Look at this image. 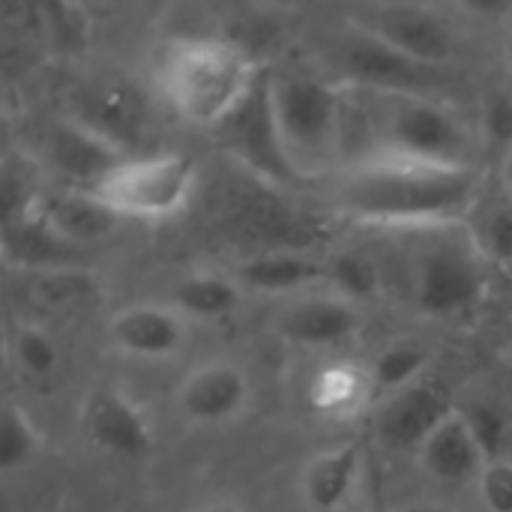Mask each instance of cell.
Listing matches in <instances>:
<instances>
[{
  "label": "cell",
  "instance_id": "1",
  "mask_svg": "<svg viewBox=\"0 0 512 512\" xmlns=\"http://www.w3.org/2000/svg\"><path fill=\"white\" fill-rule=\"evenodd\" d=\"M483 201L477 165H435L390 153L357 162L336 189V207L375 225H447Z\"/></svg>",
  "mask_w": 512,
  "mask_h": 512
},
{
  "label": "cell",
  "instance_id": "2",
  "mask_svg": "<svg viewBox=\"0 0 512 512\" xmlns=\"http://www.w3.org/2000/svg\"><path fill=\"white\" fill-rule=\"evenodd\" d=\"M258 75L246 51L222 39H177L156 66L159 90L174 111L210 129L249 96Z\"/></svg>",
  "mask_w": 512,
  "mask_h": 512
},
{
  "label": "cell",
  "instance_id": "3",
  "mask_svg": "<svg viewBox=\"0 0 512 512\" xmlns=\"http://www.w3.org/2000/svg\"><path fill=\"white\" fill-rule=\"evenodd\" d=\"M369 96L372 99L363 102L369 114V135L378 138L375 153L435 165H474L465 123L435 96Z\"/></svg>",
  "mask_w": 512,
  "mask_h": 512
},
{
  "label": "cell",
  "instance_id": "4",
  "mask_svg": "<svg viewBox=\"0 0 512 512\" xmlns=\"http://www.w3.org/2000/svg\"><path fill=\"white\" fill-rule=\"evenodd\" d=\"M270 90L279 129L297 168L306 174L333 159L342 147L345 87L321 75L291 72L270 78Z\"/></svg>",
  "mask_w": 512,
  "mask_h": 512
},
{
  "label": "cell",
  "instance_id": "5",
  "mask_svg": "<svg viewBox=\"0 0 512 512\" xmlns=\"http://www.w3.org/2000/svg\"><path fill=\"white\" fill-rule=\"evenodd\" d=\"M198 177L186 153L129 156L93 195L120 219H165L186 207Z\"/></svg>",
  "mask_w": 512,
  "mask_h": 512
},
{
  "label": "cell",
  "instance_id": "6",
  "mask_svg": "<svg viewBox=\"0 0 512 512\" xmlns=\"http://www.w3.org/2000/svg\"><path fill=\"white\" fill-rule=\"evenodd\" d=\"M213 132L222 141V147L261 180H270L276 186H294L306 177L297 168L279 129L267 75H258L249 96Z\"/></svg>",
  "mask_w": 512,
  "mask_h": 512
},
{
  "label": "cell",
  "instance_id": "7",
  "mask_svg": "<svg viewBox=\"0 0 512 512\" xmlns=\"http://www.w3.org/2000/svg\"><path fill=\"white\" fill-rule=\"evenodd\" d=\"M351 27L375 36L393 51L444 69L456 57V33L432 6L420 3H372L351 15Z\"/></svg>",
  "mask_w": 512,
  "mask_h": 512
},
{
  "label": "cell",
  "instance_id": "8",
  "mask_svg": "<svg viewBox=\"0 0 512 512\" xmlns=\"http://www.w3.org/2000/svg\"><path fill=\"white\" fill-rule=\"evenodd\" d=\"M339 66L345 72V87L387 96H432L444 75L441 69L417 63L357 27L342 39Z\"/></svg>",
  "mask_w": 512,
  "mask_h": 512
},
{
  "label": "cell",
  "instance_id": "9",
  "mask_svg": "<svg viewBox=\"0 0 512 512\" xmlns=\"http://www.w3.org/2000/svg\"><path fill=\"white\" fill-rule=\"evenodd\" d=\"M483 255L456 246L429 249L417 264L414 300L426 315L450 318L471 312L486 294Z\"/></svg>",
  "mask_w": 512,
  "mask_h": 512
},
{
  "label": "cell",
  "instance_id": "10",
  "mask_svg": "<svg viewBox=\"0 0 512 512\" xmlns=\"http://www.w3.org/2000/svg\"><path fill=\"white\" fill-rule=\"evenodd\" d=\"M45 153L48 168L66 183V189L78 192H96L129 159V153L99 138L72 117L51 126Z\"/></svg>",
  "mask_w": 512,
  "mask_h": 512
},
{
  "label": "cell",
  "instance_id": "11",
  "mask_svg": "<svg viewBox=\"0 0 512 512\" xmlns=\"http://www.w3.org/2000/svg\"><path fill=\"white\" fill-rule=\"evenodd\" d=\"M72 120H78L81 126L126 153V147L135 144L144 132L147 108L141 93L126 78L99 75L75 93Z\"/></svg>",
  "mask_w": 512,
  "mask_h": 512
},
{
  "label": "cell",
  "instance_id": "12",
  "mask_svg": "<svg viewBox=\"0 0 512 512\" xmlns=\"http://www.w3.org/2000/svg\"><path fill=\"white\" fill-rule=\"evenodd\" d=\"M81 432L90 447L117 459H141L153 444L147 414L117 390H96L84 399Z\"/></svg>",
  "mask_w": 512,
  "mask_h": 512
},
{
  "label": "cell",
  "instance_id": "13",
  "mask_svg": "<svg viewBox=\"0 0 512 512\" xmlns=\"http://www.w3.org/2000/svg\"><path fill=\"white\" fill-rule=\"evenodd\" d=\"M456 414L447 390L435 381H417L399 393H393L378 417L381 441L393 450H414L432 438L450 417Z\"/></svg>",
  "mask_w": 512,
  "mask_h": 512
},
{
  "label": "cell",
  "instance_id": "14",
  "mask_svg": "<svg viewBox=\"0 0 512 512\" xmlns=\"http://www.w3.org/2000/svg\"><path fill=\"white\" fill-rule=\"evenodd\" d=\"M177 405L195 426L228 423L249 405V378L234 363H204L180 384Z\"/></svg>",
  "mask_w": 512,
  "mask_h": 512
},
{
  "label": "cell",
  "instance_id": "15",
  "mask_svg": "<svg viewBox=\"0 0 512 512\" xmlns=\"http://www.w3.org/2000/svg\"><path fill=\"white\" fill-rule=\"evenodd\" d=\"M108 339L129 357L165 360L186 345V321L174 306L135 303L108 321Z\"/></svg>",
  "mask_w": 512,
  "mask_h": 512
},
{
  "label": "cell",
  "instance_id": "16",
  "mask_svg": "<svg viewBox=\"0 0 512 512\" xmlns=\"http://www.w3.org/2000/svg\"><path fill=\"white\" fill-rule=\"evenodd\" d=\"M360 327L357 303L339 294H309L294 300L279 315V333L291 345L333 348L348 342Z\"/></svg>",
  "mask_w": 512,
  "mask_h": 512
},
{
  "label": "cell",
  "instance_id": "17",
  "mask_svg": "<svg viewBox=\"0 0 512 512\" xmlns=\"http://www.w3.org/2000/svg\"><path fill=\"white\" fill-rule=\"evenodd\" d=\"M39 213L48 228L75 249L111 237L120 225V216L102 198L78 189H60L54 195H45Z\"/></svg>",
  "mask_w": 512,
  "mask_h": 512
},
{
  "label": "cell",
  "instance_id": "18",
  "mask_svg": "<svg viewBox=\"0 0 512 512\" xmlns=\"http://www.w3.org/2000/svg\"><path fill=\"white\" fill-rule=\"evenodd\" d=\"M417 456H420V465L426 468V474L447 486L480 480V474L486 468V456L477 447L474 435L468 432L465 420L459 417V408L438 432H432V438L420 447Z\"/></svg>",
  "mask_w": 512,
  "mask_h": 512
},
{
  "label": "cell",
  "instance_id": "19",
  "mask_svg": "<svg viewBox=\"0 0 512 512\" xmlns=\"http://www.w3.org/2000/svg\"><path fill=\"white\" fill-rule=\"evenodd\" d=\"M363 471V450L357 444H339L318 453L303 471V498L315 512H339Z\"/></svg>",
  "mask_w": 512,
  "mask_h": 512
},
{
  "label": "cell",
  "instance_id": "20",
  "mask_svg": "<svg viewBox=\"0 0 512 512\" xmlns=\"http://www.w3.org/2000/svg\"><path fill=\"white\" fill-rule=\"evenodd\" d=\"M75 252V246L48 228L39 207L27 216L3 222V255L18 267H60L69 264Z\"/></svg>",
  "mask_w": 512,
  "mask_h": 512
},
{
  "label": "cell",
  "instance_id": "21",
  "mask_svg": "<svg viewBox=\"0 0 512 512\" xmlns=\"http://www.w3.org/2000/svg\"><path fill=\"white\" fill-rule=\"evenodd\" d=\"M369 372L351 363H330L309 381V405L324 417H348L360 411L372 396Z\"/></svg>",
  "mask_w": 512,
  "mask_h": 512
},
{
  "label": "cell",
  "instance_id": "22",
  "mask_svg": "<svg viewBox=\"0 0 512 512\" xmlns=\"http://www.w3.org/2000/svg\"><path fill=\"white\" fill-rule=\"evenodd\" d=\"M312 282H324V264L297 252H267L240 267V285L264 294H288Z\"/></svg>",
  "mask_w": 512,
  "mask_h": 512
},
{
  "label": "cell",
  "instance_id": "23",
  "mask_svg": "<svg viewBox=\"0 0 512 512\" xmlns=\"http://www.w3.org/2000/svg\"><path fill=\"white\" fill-rule=\"evenodd\" d=\"M240 303V282L216 273H195L174 285L171 306L183 318L198 321H219L228 318Z\"/></svg>",
  "mask_w": 512,
  "mask_h": 512
},
{
  "label": "cell",
  "instance_id": "24",
  "mask_svg": "<svg viewBox=\"0 0 512 512\" xmlns=\"http://www.w3.org/2000/svg\"><path fill=\"white\" fill-rule=\"evenodd\" d=\"M426 363H429V351L420 342H408V339L405 342H393V345H387L375 357V363L369 369L372 390L393 396V393L417 384L423 369H426Z\"/></svg>",
  "mask_w": 512,
  "mask_h": 512
},
{
  "label": "cell",
  "instance_id": "25",
  "mask_svg": "<svg viewBox=\"0 0 512 512\" xmlns=\"http://www.w3.org/2000/svg\"><path fill=\"white\" fill-rule=\"evenodd\" d=\"M324 282H330L333 294L360 303L378 294L381 273L378 264L363 252H339L324 264Z\"/></svg>",
  "mask_w": 512,
  "mask_h": 512
},
{
  "label": "cell",
  "instance_id": "26",
  "mask_svg": "<svg viewBox=\"0 0 512 512\" xmlns=\"http://www.w3.org/2000/svg\"><path fill=\"white\" fill-rule=\"evenodd\" d=\"M474 216V237L480 255L512 264V198H498V201H480Z\"/></svg>",
  "mask_w": 512,
  "mask_h": 512
},
{
  "label": "cell",
  "instance_id": "27",
  "mask_svg": "<svg viewBox=\"0 0 512 512\" xmlns=\"http://www.w3.org/2000/svg\"><path fill=\"white\" fill-rule=\"evenodd\" d=\"M9 357L18 366V372L30 378H48L60 366V348L54 336L36 324H24L12 333Z\"/></svg>",
  "mask_w": 512,
  "mask_h": 512
},
{
  "label": "cell",
  "instance_id": "28",
  "mask_svg": "<svg viewBox=\"0 0 512 512\" xmlns=\"http://www.w3.org/2000/svg\"><path fill=\"white\" fill-rule=\"evenodd\" d=\"M39 450V435L30 417L18 405H6L0 414V471L15 474L30 465Z\"/></svg>",
  "mask_w": 512,
  "mask_h": 512
},
{
  "label": "cell",
  "instance_id": "29",
  "mask_svg": "<svg viewBox=\"0 0 512 512\" xmlns=\"http://www.w3.org/2000/svg\"><path fill=\"white\" fill-rule=\"evenodd\" d=\"M459 417L465 420L468 432L474 435L477 447L483 450L486 462L504 459L507 441H510V417L495 402H468L459 408Z\"/></svg>",
  "mask_w": 512,
  "mask_h": 512
},
{
  "label": "cell",
  "instance_id": "30",
  "mask_svg": "<svg viewBox=\"0 0 512 512\" xmlns=\"http://www.w3.org/2000/svg\"><path fill=\"white\" fill-rule=\"evenodd\" d=\"M0 189H3V222L33 213L45 198L39 195L36 171L30 168L27 159H6Z\"/></svg>",
  "mask_w": 512,
  "mask_h": 512
},
{
  "label": "cell",
  "instance_id": "31",
  "mask_svg": "<svg viewBox=\"0 0 512 512\" xmlns=\"http://www.w3.org/2000/svg\"><path fill=\"white\" fill-rule=\"evenodd\" d=\"M480 120H483V135L489 147L501 153L504 159V153L512 147V87L498 84L486 93Z\"/></svg>",
  "mask_w": 512,
  "mask_h": 512
},
{
  "label": "cell",
  "instance_id": "32",
  "mask_svg": "<svg viewBox=\"0 0 512 512\" xmlns=\"http://www.w3.org/2000/svg\"><path fill=\"white\" fill-rule=\"evenodd\" d=\"M480 498L489 512H512V462L495 459L486 462L480 480Z\"/></svg>",
  "mask_w": 512,
  "mask_h": 512
},
{
  "label": "cell",
  "instance_id": "33",
  "mask_svg": "<svg viewBox=\"0 0 512 512\" xmlns=\"http://www.w3.org/2000/svg\"><path fill=\"white\" fill-rule=\"evenodd\" d=\"M45 18H48V33L60 42V48L81 45L87 24L78 6H45Z\"/></svg>",
  "mask_w": 512,
  "mask_h": 512
},
{
  "label": "cell",
  "instance_id": "34",
  "mask_svg": "<svg viewBox=\"0 0 512 512\" xmlns=\"http://www.w3.org/2000/svg\"><path fill=\"white\" fill-rule=\"evenodd\" d=\"M189 512H246L243 507H237L234 501H207V504H201V507H195V510Z\"/></svg>",
  "mask_w": 512,
  "mask_h": 512
},
{
  "label": "cell",
  "instance_id": "35",
  "mask_svg": "<svg viewBox=\"0 0 512 512\" xmlns=\"http://www.w3.org/2000/svg\"><path fill=\"white\" fill-rule=\"evenodd\" d=\"M501 165H504V183L512 186V147L504 153V159H501Z\"/></svg>",
  "mask_w": 512,
  "mask_h": 512
},
{
  "label": "cell",
  "instance_id": "36",
  "mask_svg": "<svg viewBox=\"0 0 512 512\" xmlns=\"http://www.w3.org/2000/svg\"><path fill=\"white\" fill-rule=\"evenodd\" d=\"M405 512H453L447 507H438V504H417V507H408Z\"/></svg>",
  "mask_w": 512,
  "mask_h": 512
},
{
  "label": "cell",
  "instance_id": "37",
  "mask_svg": "<svg viewBox=\"0 0 512 512\" xmlns=\"http://www.w3.org/2000/svg\"><path fill=\"white\" fill-rule=\"evenodd\" d=\"M510 45H512V24H510Z\"/></svg>",
  "mask_w": 512,
  "mask_h": 512
},
{
  "label": "cell",
  "instance_id": "38",
  "mask_svg": "<svg viewBox=\"0 0 512 512\" xmlns=\"http://www.w3.org/2000/svg\"><path fill=\"white\" fill-rule=\"evenodd\" d=\"M510 339H512V321H510Z\"/></svg>",
  "mask_w": 512,
  "mask_h": 512
},
{
  "label": "cell",
  "instance_id": "39",
  "mask_svg": "<svg viewBox=\"0 0 512 512\" xmlns=\"http://www.w3.org/2000/svg\"><path fill=\"white\" fill-rule=\"evenodd\" d=\"M507 189H510V198H512V186H507Z\"/></svg>",
  "mask_w": 512,
  "mask_h": 512
}]
</instances>
